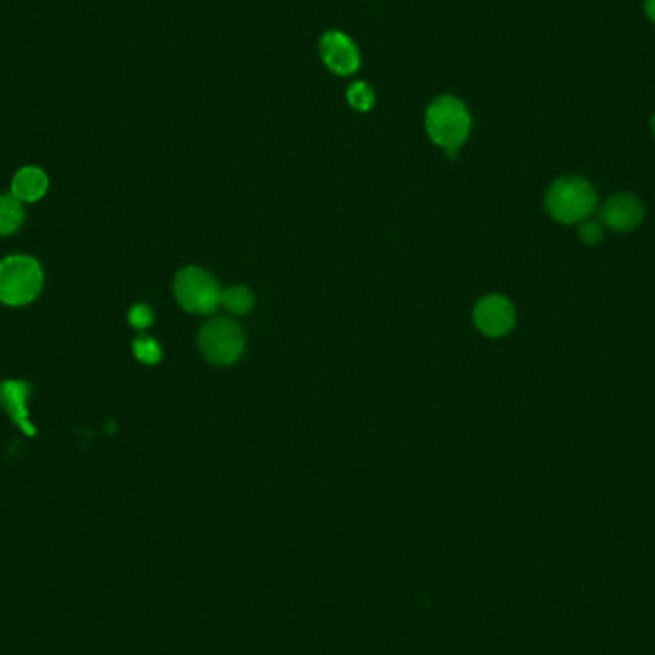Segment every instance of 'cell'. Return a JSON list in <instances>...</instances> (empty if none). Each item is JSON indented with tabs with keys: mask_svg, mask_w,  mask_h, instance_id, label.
Returning <instances> with one entry per match:
<instances>
[{
	"mask_svg": "<svg viewBox=\"0 0 655 655\" xmlns=\"http://www.w3.org/2000/svg\"><path fill=\"white\" fill-rule=\"evenodd\" d=\"M319 53H321L322 64L335 76H355L360 68V53L357 45L343 31L324 33L319 43Z\"/></svg>",
	"mask_w": 655,
	"mask_h": 655,
	"instance_id": "6",
	"label": "cell"
},
{
	"mask_svg": "<svg viewBox=\"0 0 655 655\" xmlns=\"http://www.w3.org/2000/svg\"><path fill=\"white\" fill-rule=\"evenodd\" d=\"M48 188H50L48 173L38 165H25V168L18 169L15 175L12 176V183H10V194L15 199H20L23 206L37 204L38 199L45 198Z\"/></svg>",
	"mask_w": 655,
	"mask_h": 655,
	"instance_id": "10",
	"label": "cell"
},
{
	"mask_svg": "<svg viewBox=\"0 0 655 655\" xmlns=\"http://www.w3.org/2000/svg\"><path fill=\"white\" fill-rule=\"evenodd\" d=\"M221 306L227 307L230 313L245 314L253 307V294L242 286L229 288L221 294Z\"/></svg>",
	"mask_w": 655,
	"mask_h": 655,
	"instance_id": "12",
	"label": "cell"
},
{
	"mask_svg": "<svg viewBox=\"0 0 655 655\" xmlns=\"http://www.w3.org/2000/svg\"><path fill=\"white\" fill-rule=\"evenodd\" d=\"M153 321L152 309L146 306H135L129 311V322L138 330H145Z\"/></svg>",
	"mask_w": 655,
	"mask_h": 655,
	"instance_id": "16",
	"label": "cell"
},
{
	"mask_svg": "<svg viewBox=\"0 0 655 655\" xmlns=\"http://www.w3.org/2000/svg\"><path fill=\"white\" fill-rule=\"evenodd\" d=\"M175 298L191 313H214L221 306V288L214 276L198 267H186L175 276Z\"/></svg>",
	"mask_w": 655,
	"mask_h": 655,
	"instance_id": "4",
	"label": "cell"
},
{
	"mask_svg": "<svg viewBox=\"0 0 655 655\" xmlns=\"http://www.w3.org/2000/svg\"><path fill=\"white\" fill-rule=\"evenodd\" d=\"M25 222V209L12 194H0V237H12Z\"/></svg>",
	"mask_w": 655,
	"mask_h": 655,
	"instance_id": "11",
	"label": "cell"
},
{
	"mask_svg": "<svg viewBox=\"0 0 655 655\" xmlns=\"http://www.w3.org/2000/svg\"><path fill=\"white\" fill-rule=\"evenodd\" d=\"M579 238L581 242H585L587 245L600 244L604 240L602 222L593 221V219L581 222Z\"/></svg>",
	"mask_w": 655,
	"mask_h": 655,
	"instance_id": "15",
	"label": "cell"
},
{
	"mask_svg": "<svg viewBox=\"0 0 655 655\" xmlns=\"http://www.w3.org/2000/svg\"><path fill=\"white\" fill-rule=\"evenodd\" d=\"M347 102L357 112H368L374 106V102H376V94H374V89L370 84L365 83V81H355L347 89Z\"/></svg>",
	"mask_w": 655,
	"mask_h": 655,
	"instance_id": "13",
	"label": "cell"
},
{
	"mask_svg": "<svg viewBox=\"0 0 655 655\" xmlns=\"http://www.w3.org/2000/svg\"><path fill=\"white\" fill-rule=\"evenodd\" d=\"M199 349L214 365L229 366L244 353V334L227 319L207 322L199 332Z\"/></svg>",
	"mask_w": 655,
	"mask_h": 655,
	"instance_id": "5",
	"label": "cell"
},
{
	"mask_svg": "<svg viewBox=\"0 0 655 655\" xmlns=\"http://www.w3.org/2000/svg\"><path fill=\"white\" fill-rule=\"evenodd\" d=\"M650 127H652V133L655 135V115L652 117V122H650Z\"/></svg>",
	"mask_w": 655,
	"mask_h": 655,
	"instance_id": "18",
	"label": "cell"
},
{
	"mask_svg": "<svg viewBox=\"0 0 655 655\" xmlns=\"http://www.w3.org/2000/svg\"><path fill=\"white\" fill-rule=\"evenodd\" d=\"M473 321L483 334L489 337H501V335L508 334L514 328L516 313H514V307L508 299L503 296H489V298L481 299L475 307Z\"/></svg>",
	"mask_w": 655,
	"mask_h": 655,
	"instance_id": "8",
	"label": "cell"
},
{
	"mask_svg": "<svg viewBox=\"0 0 655 655\" xmlns=\"http://www.w3.org/2000/svg\"><path fill=\"white\" fill-rule=\"evenodd\" d=\"M644 12L655 23V0H644Z\"/></svg>",
	"mask_w": 655,
	"mask_h": 655,
	"instance_id": "17",
	"label": "cell"
},
{
	"mask_svg": "<svg viewBox=\"0 0 655 655\" xmlns=\"http://www.w3.org/2000/svg\"><path fill=\"white\" fill-rule=\"evenodd\" d=\"M600 221L616 232H631L644 221V206L633 194H616L600 209Z\"/></svg>",
	"mask_w": 655,
	"mask_h": 655,
	"instance_id": "9",
	"label": "cell"
},
{
	"mask_svg": "<svg viewBox=\"0 0 655 655\" xmlns=\"http://www.w3.org/2000/svg\"><path fill=\"white\" fill-rule=\"evenodd\" d=\"M45 288V271L35 257L25 253L0 261V303L7 307L31 306Z\"/></svg>",
	"mask_w": 655,
	"mask_h": 655,
	"instance_id": "2",
	"label": "cell"
},
{
	"mask_svg": "<svg viewBox=\"0 0 655 655\" xmlns=\"http://www.w3.org/2000/svg\"><path fill=\"white\" fill-rule=\"evenodd\" d=\"M472 129V117L462 100L457 96L435 99L426 112V130L435 145L441 146L449 160L457 158L458 148L464 145Z\"/></svg>",
	"mask_w": 655,
	"mask_h": 655,
	"instance_id": "1",
	"label": "cell"
},
{
	"mask_svg": "<svg viewBox=\"0 0 655 655\" xmlns=\"http://www.w3.org/2000/svg\"><path fill=\"white\" fill-rule=\"evenodd\" d=\"M598 206L593 184L581 176L558 179L547 192V209L554 221L562 225H581L590 219Z\"/></svg>",
	"mask_w": 655,
	"mask_h": 655,
	"instance_id": "3",
	"label": "cell"
},
{
	"mask_svg": "<svg viewBox=\"0 0 655 655\" xmlns=\"http://www.w3.org/2000/svg\"><path fill=\"white\" fill-rule=\"evenodd\" d=\"M133 353L145 365H158L161 360L160 345L152 337H138L133 345Z\"/></svg>",
	"mask_w": 655,
	"mask_h": 655,
	"instance_id": "14",
	"label": "cell"
},
{
	"mask_svg": "<svg viewBox=\"0 0 655 655\" xmlns=\"http://www.w3.org/2000/svg\"><path fill=\"white\" fill-rule=\"evenodd\" d=\"M31 383L25 380L0 381V406L4 409L12 424L27 437L37 435V427L31 422Z\"/></svg>",
	"mask_w": 655,
	"mask_h": 655,
	"instance_id": "7",
	"label": "cell"
}]
</instances>
